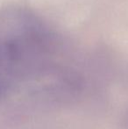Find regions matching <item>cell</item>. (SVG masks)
I'll return each instance as SVG.
<instances>
[{
	"instance_id": "cell-1",
	"label": "cell",
	"mask_w": 128,
	"mask_h": 129,
	"mask_svg": "<svg viewBox=\"0 0 128 129\" xmlns=\"http://www.w3.org/2000/svg\"><path fill=\"white\" fill-rule=\"evenodd\" d=\"M56 36L39 15L21 5L0 10V69L11 70L51 52Z\"/></svg>"
}]
</instances>
